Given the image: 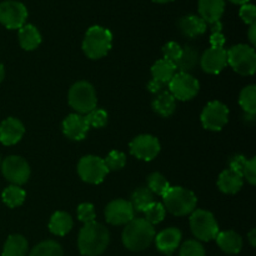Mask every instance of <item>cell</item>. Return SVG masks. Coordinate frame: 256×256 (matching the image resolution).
Returning a JSON list of instances; mask_svg holds the SVG:
<instances>
[{
	"mask_svg": "<svg viewBox=\"0 0 256 256\" xmlns=\"http://www.w3.org/2000/svg\"><path fill=\"white\" fill-rule=\"evenodd\" d=\"M110 234L106 228L96 222L84 224L78 236V248L84 256H99L106 250Z\"/></svg>",
	"mask_w": 256,
	"mask_h": 256,
	"instance_id": "obj_1",
	"label": "cell"
},
{
	"mask_svg": "<svg viewBox=\"0 0 256 256\" xmlns=\"http://www.w3.org/2000/svg\"><path fill=\"white\" fill-rule=\"evenodd\" d=\"M122 244L132 252H142L152 245L155 239V229L145 219L138 218L125 225L122 232Z\"/></svg>",
	"mask_w": 256,
	"mask_h": 256,
	"instance_id": "obj_2",
	"label": "cell"
},
{
	"mask_svg": "<svg viewBox=\"0 0 256 256\" xmlns=\"http://www.w3.org/2000/svg\"><path fill=\"white\" fill-rule=\"evenodd\" d=\"M112 46V34L106 28L94 25L89 28L82 40V52L89 59H102Z\"/></svg>",
	"mask_w": 256,
	"mask_h": 256,
	"instance_id": "obj_3",
	"label": "cell"
},
{
	"mask_svg": "<svg viewBox=\"0 0 256 256\" xmlns=\"http://www.w3.org/2000/svg\"><path fill=\"white\" fill-rule=\"evenodd\" d=\"M165 210L176 216H185L192 214L198 204L196 195L189 189L182 186H174L168 190L162 196Z\"/></svg>",
	"mask_w": 256,
	"mask_h": 256,
	"instance_id": "obj_4",
	"label": "cell"
},
{
	"mask_svg": "<svg viewBox=\"0 0 256 256\" xmlns=\"http://www.w3.org/2000/svg\"><path fill=\"white\" fill-rule=\"evenodd\" d=\"M70 106L79 114H89L96 108L98 98L94 86L88 82H78L69 90Z\"/></svg>",
	"mask_w": 256,
	"mask_h": 256,
	"instance_id": "obj_5",
	"label": "cell"
},
{
	"mask_svg": "<svg viewBox=\"0 0 256 256\" xmlns=\"http://www.w3.org/2000/svg\"><path fill=\"white\" fill-rule=\"evenodd\" d=\"M228 64L240 75H252L256 70V52L252 46L238 44L226 52Z\"/></svg>",
	"mask_w": 256,
	"mask_h": 256,
	"instance_id": "obj_6",
	"label": "cell"
},
{
	"mask_svg": "<svg viewBox=\"0 0 256 256\" xmlns=\"http://www.w3.org/2000/svg\"><path fill=\"white\" fill-rule=\"evenodd\" d=\"M190 229L200 242H212L219 234V225L214 215L206 210H194L190 216Z\"/></svg>",
	"mask_w": 256,
	"mask_h": 256,
	"instance_id": "obj_7",
	"label": "cell"
},
{
	"mask_svg": "<svg viewBox=\"0 0 256 256\" xmlns=\"http://www.w3.org/2000/svg\"><path fill=\"white\" fill-rule=\"evenodd\" d=\"M109 170L105 166L104 159L95 155H86L82 158L78 164V174L80 179L89 184H100L104 182Z\"/></svg>",
	"mask_w": 256,
	"mask_h": 256,
	"instance_id": "obj_8",
	"label": "cell"
},
{
	"mask_svg": "<svg viewBox=\"0 0 256 256\" xmlns=\"http://www.w3.org/2000/svg\"><path fill=\"white\" fill-rule=\"evenodd\" d=\"M170 94L178 100L188 102L195 98L199 92L200 84L189 72H176L168 84Z\"/></svg>",
	"mask_w": 256,
	"mask_h": 256,
	"instance_id": "obj_9",
	"label": "cell"
},
{
	"mask_svg": "<svg viewBox=\"0 0 256 256\" xmlns=\"http://www.w3.org/2000/svg\"><path fill=\"white\" fill-rule=\"evenodd\" d=\"M28 19V9L16 0H5L0 2V22L6 29H20Z\"/></svg>",
	"mask_w": 256,
	"mask_h": 256,
	"instance_id": "obj_10",
	"label": "cell"
},
{
	"mask_svg": "<svg viewBox=\"0 0 256 256\" xmlns=\"http://www.w3.org/2000/svg\"><path fill=\"white\" fill-rule=\"evenodd\" d=\"M2 172L5 179L12 185L25 184L30 178V166L26 160L18 155H10L2 162Z\"/></svg>",
	"mask_w": 256,
	"mask_h": 256,
	"instance_id": "obj_11",
	"label": "cell"
},
{
	"mask_svg": "<svg viewBox=\"0 0 256 256\" xmlns=\"http://www.w3.org/2000/svg\"><path fill=\"white\" fill-rule=\"evenodd\" d=\"M202 124L205 129L219 132L229 120V109L222 102H210L202 112Z\"/></svg>",
	"mask_w": 256,
	"mask_h": 256,
	"instance_id": "obj_12",
	"label": "cell"
},
{
	"mask_svg": "<svg viewBox=\"0 0 256 256\" xmlns=\"http://www.w3.org/2000/svg\"><path fill=\"white\" fill-rule=\"evenodd\" d=\"M129 149L132 155H134L138 159L152 162V159H155L159 155L162 148H160V142L158 138L149 134H142L132 140Z\"/></svg>",
	"mask_w": 256,
	"mask_h": 256,
	"instance_id": "obj_13",
	"label": "cell"
},
{
	"mask_svg": "<svg viewBox=\"0 0 256 256\" xmlns=\"http://www.w3.org/2000/svg\"><path fill=\"white\" fill-rule=\"evenodd\" d=\"M135 210L130 202L124 199H116L110 202L105 208V219L112 225H126L134 219Z\"/></svg>",
	"mask_w": 256,
	"mask_h": 256,
	"instance_id": "obj_14",
	"label": "cell"
},
{
	"mask_svg": "<svg viewBox=\"0 0 256 256\" xmlns=\"http://www.w3.org/2000/svg\"><path fill=\"white\" fill-rule=\"evenodd\" d=\"M202 70L209 74H219L228 65V54L224 48H210L200 58Z\"/></svg>",
	"mask_w": 256,
	"mask_h": 256,
	"instance_id": "obj_15",
	"label": "cell"
},
{
	"mask_svg": "<svg viewBox=\"0 0 256 256\" xmlns=\"http://www.w3.org/2000/svg\"><path fill=\"white\" fill-rule=\"evenodd\" d=\"M25 134V128L19 119L8 118L0 124V142L5 146L18 144Z\"/></svg>",
	"mask_w": 256,
	"mask_h": 256,
	"instance_id": "obj_16",
	"label": "cell"
},
{
	"mask_svg": "<svg viewBox=\"0 0 256 256\" xmlns=\"http://www.w3.org/2000/svg\"><path fill=\"white\" fill-rule=\"evenodd\" d=\"M90 126L88 125L85 116L80 114H70L62 122V132L65 136L72 140H80L85 139Z\"/></svg>",
	"mask_w": 256,
	"mask_h": 256,
	"instance_id": "obj_17",
	"label": "cell"
},
{
	"mask_svg": "<svg viewBox=\"0 0 256 256\" xmlns=\"http://www.w3.org/2000/svg\"><path fill=\"white\" fill-rule=\"evenodd\" d=\"M154 240L160 252L170 255L179 248L182 242V232L176 228L164 229L155 236Z\"/></svg>",
	"mask_w": 256,
	"mask_h": 256,
	"instance_id": "obj_18",
	"label": "cell"
},
{
	"mask_svg": "<svg viewBox=\"0 0 256 256\" xmlns=\"http://www.w3.org/2000/svg\"><path fill=\"white\" fill-rule=\"evenodd\" d=\"M199 9V16L204 20L205 22H220V18L222 16L225 10V0H199L198 4Z\"/></svg>",
	"mask_w": 256,
	"mask_h": 256,
	"instance_id": "obj_19",
	"label": "cell"
},
{
	"mask_svg": "<svg viewBox=\"0 0 256 256\" xmlns=\"http://www.w3.org/2000/svg\"><path fill=\"white\" fill-rule=\"evenodd\" d=\"M182 34L186 38H196L206 32V22L199 15H186L178 22Z\"/></svg>",
	"mask_w": 256,
	"mask_h": 256,
	"instance_id": "obj_20",
	"label": "cell"
},
{
	"mask_svg": "<svg viewBox=\"0 0 256 256\" xmlns=\"http://www.w3.org/2000/svg\"><path fill=\"white\" fill-rule=\"evenodd\" d=\"M244 185V179L239 172L226 169L220 174L218 179V186L224 194H236Z\"/></svg>",
	"mask_w": 256,
	"mask_h": 256,
	"instance_id": "obj_21",
	"label": "cell"
},
{
	"mask_svg": "<svg viewBox=\"0 0 256 256\" xmlns=\"http://www.w3.org/2000/svg\"><path fill=\"white\" fill-rule=\"evenodd\" d=\"M215 240H216L220 249L226 254H239L242 249V236L232 230L219 232Z\"/></svg>",
	"mask_w": 256,
	"mask_h": 256,
	"instance_id": "obj_22",
	"label": "cell"
},
{
	"mask_svg": "<svg viewBox=\"0 0 256 256\" xmlns=\"http://www.w3.org/2000/svg\"><path fill=\"white\" fill-rule=\"evenodd\" d=\"M18 38H19L20 46L24 50H28V52L36 49L40 45V42H42L40 32L32 24L22 25L19 29Z\"/></svg>",
	"mask_w": 256,
	"mask_h": 256,
	"instance_id": "obj_23",
	"label": "cell"
},
{
	"mask_svg": "<svg viewBox=\"0 0 256 256\" xmlns=\"http://www.w3.org/2000/svg\"><path fill=\"white\" fill-rule=\"evenodd\" d=\"M176 65L174 62H168L165 59H160L152 66V79L162 82V84L168 85L170 80L172 79V76L176 74Z\"/></svg>",
	"mask_w": 256,
	"mask_h": 256,
	"instance_id": "obj_24",
	"label": "cell"
},
{
	"mask_svg": "<svg viewBox=\"0 0 256 256\" xmlns=\"http://www.w3.org/2000/svg\"><path fill=\"white\" fill-rule=\"evenodd\" d=\"M72 229V219L68 212H56L52 214L49 222V230L56 236H64Z\"/></svg>",
	"mask_w": 256,
	"mask_h": 256,
	"instance_id": "obj_25",
	"label": "cell"
},
{
	"mask_svg": "<svg viewBox=\"0 0 256 256\" xmlns=\"http://www.w3.org/2000/svg\"><path fill=\"white\" fill-rule=\"evenodd\" d=\"M28 248L29 245L22 235H10L2 248V256H26Z\"/></svg>",
	"mask_w": 256,
	"mask_h": 256,
	"instance_id": "obj_26",
	"label": "cell"
},
{
	"mask_svg": "<svg viewBox=\"0 0 256 256\" xmlns=\"http://www.w3.org/2000/svg\"><path fill=\"white\" fill-rule=\"evenodd\" d=\"M152 109L160 116H170L174 114L175 109H176V99L168 92H160L156 99L152 102Z\"/></svg>",
	"mask_w": 256,
	"mask_h": 256,
	"instance_id": "obj_27",
	"label": "cell"
},
{
	"mask_svg": "<svg viewBox=\"0 0 256 256\" xmlns=\"http://www.w3.org/2000/svg\"><path fill=\"white\" fill-rule=\"evenodd\" d=\"M199 62V52L195 48L190 45H185L182 48V52L180 59L175 62L176 69L180 70V72H189L194 69Z\"/></svg>",
	"mask_w": 256,
	"mask_h": 256,
	"instance_id": "obj_28",
	"label": "cell"
},
{
	"mask_svg": "<svg viewBox=\"0 0 256 256\" xmlns=\"http://www.w3.org/2000/svg\"><path fill=\"white\" fill-rule=\"evenodd\" d=\"M152 202H154V194L148 188H139L135 190L130 200L132 209L136 212H145Z\"/></svg>",
	"mask_w": 256,
	"mask_h": 256,
	"instance_id": "obj_29",
	"label": "cell"
},
{
	"mask_svg": "<svg viewBox=\"0 0 256 256\" xmlns=\"http://www.w3.org/2000/svg\"><path fill=\"white\" fill-rule=\"evenodd\" d=\"M25 196H26L25 192L22 188L18 186V185H10V186L5 188L2 194V199L4 202V204L6 206L12 208V209L22 205Z\"/></svg>",
	"mask_w": 256,
	"mask_h": 256,
	"instance_id": "obj_30",
	"label": "cell"
},
{
	"mask_svg": "<svg viewBox=\"0 0 256 256\" xmlns=\"http://www.w3.org/2000/svg\"><path fill=\"white\" fill-rule=\"evenodd\" d=\"M29 256H64L62 248L54 240H45L32 248Z\"/></svg>",
	"mask_w": 256,
	"mask_h": 256,
	"instance_id": "obj_31",
	"label": "cell"
},
{
	"mask_svg": "<svg viewBox=\"0 0 256 256\" xmlns=\"http://www.w3.org/2000/svg\"><path fill=\"white\" fill-rule=\"evenodd\" d=\"M239 104L246 114L255 115L256 112V86L248 85L242 90L239 96Z\"/></svg>",
	"mask_w": 256,
	"mask_h": 256,
	"instance_id": "obj_32",
	"label": "cell"
},
{
	"mask_svg": "<svg viewBox=\"0 0 256 256\" xmlns=\"http://www.w3.org/2000/svg\"><path fill=\"white\" fill-rule=\"evenodd\" d=\"M148 189L159 196H164L165 192L170 189V184L160 172H152L148 176Z\"/></svg>",
	"mask_w": 256,
	"mask_h": 256,
	"instance_id": "obj_33",
	"label": "cell"
},
{
	"mask_svg": "<svg viewBox=\"0 0 256 256\" xmlns=\"http://www.w3.org/2000/svg\"><path fill=\"white\" fill-rule=\"evenodd\" d=\"M145 218L144 219L146 220L149 224H152L154 226L155 224H159L164 220L165 214H166V210H165L164 205L162 202H152L146 210H145Z\"/></svg>",
	"mask_w": 256,
	"mask_h": 256,
	"instance_id": "obj_34",
	"label": "cell"
},
{
	"mask_svg": "<svg viewBox=\"0 0 256 256\" xmlns=\"http://www.w3.org/2000/svg\"><path fill=\"white\" fill-rule=\"evenodd\" d=\"M104 162L109 172H116V170L122 169L125 166L126 156H125L124 152H119V150H112L104 159Z\"/></svg>",
	"mask_w": 256,
	"mask_h": 256,
	"instance_id": "obj_35",
	"label": "cell"
},
{
	"mask_svg": "<svg viewBox=\"0 0 256 256\" xmlns=\"http://www.w3.org/2000/svg\"><path fill=\"white\" fill-rule=\"evenodd\" d=\"M180 256H205V249L196 240H186L180 248Z\"/></svg>",
	"mask_w": 256,
	"mask_h": 256,
	"instance_id": "obj_36",
	"label": "cell"
},
{
	"mask_svg": "<svg viewBox=\"0 0 256 256\" xmlns=\"http://www.w3.org/2000/svg\"><path fill=\"white\" fill-rule=\"evenodd\" d=\"M90 128H102L108 122V112L102 109H94L85 116Z\"/></svg>",
	"mask_w": 256,
	"mask_h": 256,
	"instance_id": "obj_37",
	"label": "cell"
},
{
	"mask_svg": "<svg viewBox=\"0 0 256 256\" xmlns=\"http://www.w3.org/2000/svg\"><path fill=\"white\" fill-rule=\"evenodd\" d=\"M182 48L175 42H166V44L164 45V48H162L164 59L168 60V62H174V64L180 59V56H182Z\"/></svg>",
	"mask_w": 256,
	"mask_h": 256,
	"instance_id": "obj_38",
	"label": "cell"
},
{
	"mask_svg": "<svg viewBox=\"0 0 256 256\" xmlns=\"http://www.w3.org/2000/svg\"><path fill=\"white\" fill-rule=\"evenodd\" d=\"M95 214L94 205L90 204V202H82L78 206V219L80 220L84 224H89V222H95Z\"/></svg>",
	"mask_w": 256,
	"mask_h": 256,
	"instance_id": "obj_39",
	"label": "cell"
},
{
	"mask_svg": "<svg viewBox=\"0 0 256 256\" xmlns=\"http://www.w3.org/2000/svg\"><path fill=\"white\" fill-rule=\"evenodd\" d=\"M242 176L252 185L256 184V158L245 160L242 169Z\"/></svg>",
	"mask_w": 256,
	"mask_h": 256,
	"instance_id": "obj_40",
	"label": "cell"
},
{
	"mask_svg": "<svg viewBox=\"0 0 256 256\" xmlns=\"http://www.w3.org/2000/svg\"><path fill=\"white\" fill-rule=\"evenodd\" d=\"M239 15L240 18H242V22H245V24H254L255 20H256V8L255 5L252 4H244L242 5V8H240V12H239Z\"/></svg>",
	"mask_w": 256,
	"mask_h": 256,
	"instance_id": "obj_41",
	"label": "cell"
},
{
	"mask_svg": "<svg viewBox=\"0 0 256 256\" xmlns=\"http://www.w3.org/2000/svg\"><path fill=\"white\" fill-rule=\"evenodd\" d=\"M210 44L212 48H222L225 44V36L222 32H212L210 36Z\"/></svg>",
	"mask_w": 256,
	"mask_h": 256,
	"instance_id": "obj_42",
	"label": "cell"
},
{
	"mask_svg": "<svg viewBox=\"0 0 256 256\" xmlns=\"http://www.w3.org/2000/svg\"><path fill=\"white\" fill-rule=\"evenodd\" d=\"M165 85L162 84V82H156V80H150L149 84H148V90H149L150 92H152V94H160V92H162V89H164Z\"/></svg>",
	"mask_w": 256,
	"mask_h": 256,
	"instance_id": "obj_43",
	"label": "cell"
},
{
	"mask_svg": "<svg viewBox=\"0 0 256 256\" xmlns=\"http://www.w3.org/2000/svg\"><path fill=\"white\" fill-rule=\"evenodd\" d=\"M248 36H249L250 42H252V45H255L256 44V22L250 25L249 32H248Z\"/></svg>",
	"mask_w": 256,
	"mask_h": 256,
	"instance_id": "obj_44",
	"label": "cell"
},
{
	"mask_svg": "<svg viewBox=\"0 0 256 256\" xmlns=\"http://www.w3.org/2000/svg\"><path fill=\"white\" fill-rule=\"evenodd\" d=\"M248 236H249V242H250V244H252V246L254 248L255 245H256V230H255V229H252V232H249V235H248Z\"/></svg>",
	"mask_w": 256,
	"mask_h": 256,
	"instance_id": "obj_45",
	"label": "cell"
},
{
	"mask_svg": "<svg viewBox=\"0 0 256 256\" xmlns=\"http://www.w3.org/2000/svg\"><path fill=\"white\" fill-rule=\"evenodd\" d=\"M222 22H212V32H222Z\"/></svg>",
	"mask_w": 256,
	"mask_h": 256,
	"instance_id": "obj_46",
	"label": "cell"
},
{
	"mask_svg": "<svg viewBox=\"0 0 256 256\" xmlns=\"http://www.w3.org/2000/svg\"><path fill=\"white\" fill-rule=\"evenodd\" d=\"M229 2H232V4H238V5H244V4H248V2H249L250 0H229Z\"/></svg>",
	"mask_w": 256,
	"mask_h": 256,
	"instance_id": "obj_47",
	"label": "cell"
},
{
	"mask_svg": "<svg viewBox=\"0 0 256 256\" xmlns=\"http://www.w3.org/2000/svg\"><path fill=\"white\" fill-rule=\"evenodd\" d=\"M4 76H5V70H4V65L0 62V82L4 80Z\"/></svg>",
	"mask_w": 256,
	"mask_h": 256,
	"instance_id": "obj_48",
	"label": "cell"
},
{
	"mask_svg": "<svg viewBox=\"0 0 256 256\" xmlns=\"http://www.w3.org/2000/svg\"><path fill=\"white\" fill-rule=\"evenodd\" d=\"M152 2H156V4H166V2H172L174 0H152Z\"/></svg>",
	"mask_w": 256,
	"mask_h": 256,
	"instance_id": "obj_49",
	"label": "cell"
}]
</instances>
